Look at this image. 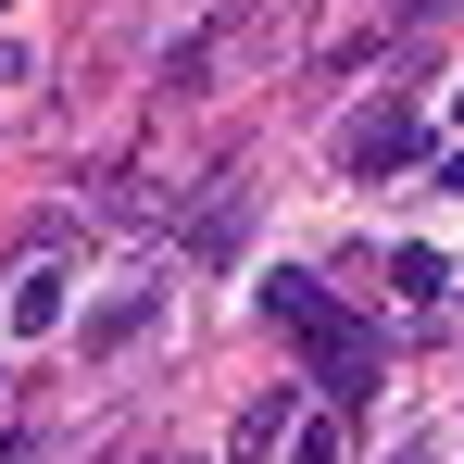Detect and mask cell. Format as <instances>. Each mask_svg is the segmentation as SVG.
Masks as SVG:
<instances>
[{"mask_svg": "<svg viewBox=\"0 0 464 464\" xmlns=\"http://www.w3.org/2000/svg\"><path fill=\"white\" fill-rule=\"evenodd\" d=\"M264 314L314 352V389H326V401H364V389H377V326H364L352 302H326L314 276H289V264H276V276H264Z\"/></svg>", "mask_w": 464, "mask_h": 464, "instance_id": "6da1fadb", "label": "cell"}, {"mask_svg": "<svg viewBox=\"0 0 464 464\" xmlns=\"http://www.w3.org/2000/svg\"><path fill=\"white\" fill-rule=\"evenodd\" d=\"M414 151H427V126H414L401 101H377V113H364V126L339 139V163H352V176H401V163H414Z\"/></svg>", "mask_w": 464, "mask_h": 464, "instance_id": "7a4b0ae2", "label": "cell"}, {"mask_svg": "<svg viewBox=\"0 0 464 464\" xmlns=\"http://www.w3.org/2000/svg\"><path fill=\"white\" fill-rule=\"evenodd\" d=\"M238 38H251V25H201V38H176V63H163V88H176V101H188V88H214Z\"/></svg>", "mask_w": 464, "mask_h": 464, "instance_id": "3957f363", "label": "cell"}, {"mask_svg": "<svg viewBox=\"0 0 464 464\" xmlns=\"http://www.w3.org/2000/svg\"><path fill=\"white\" fill-rule=\"evenodd\" d=\"M63 326V264H25V289H13V339H51Z\"/></svg>", "mask_w": 464, "mask_h": 464, "instance_id": "277c9868", "label": "cell"}, {"mask_svg": "<svg viewBox=\"0 0 464 464\" xmlns=\"http://www.w3.org/2000/svg\"><path fill=\"white\" fill-rule=\"evenodd\" d=\"M139 326H151V289H113V302L88 314L76 339H88V352H126V339H139Z\"/></svg>", "mask_w": 464, "mask_h": 464, "instance_id": "5b68a950", "label": "cell"}, {"mask_svg": "<svg viewBox=\"0 0 464 464\" xmlns=\"http://www.w3.org/2000/svg\"><path fill=\"white\" fill-rule=\"evenodd\" d=\"M289 427H302V401H289V389H264V401H251V414H238V452H276V440H289Z\"/></svg>", "mask_w": 464, "mask_h": 464, "instance_id": "8992f818", "label": "cell"}, {"mask_svg": "<svg viewBox=\"0 0 464 464\" xmlns=\"http://www.w3.org/2000/svg\"><path fill=\"white\" fill-rule=\"evenodd\" d=\"M238 214H251V201H238V188H214V201H201V227H188V251H201V264H214V251H238Z\"/></svg>", "mask_w": 464, "mask_h": 464, "instance_id": "52a82bcc", "label": "cell"}, {"mask_svg": "<svg viewBox=\"0 0 464 464\" xmlns=\"http://www.w3.org/2000/svg\"><path fill=\"white\" fill-rule=\"evenodd\" d=\"M289 464H352V427H339V414H302V427H289Z\"/></svg>", "mask_w": 464, "mask_h": 464, "instance_id": "ba28073f", "label": "cell"}, {"mask_svg": "<svg viewBox=\"0 0 464 464\" xmlns=\"http://www.w3.org/2000/svg\"><path fill=\"white\" fill-rule=\"evenodd\" d=\"M389 289H401V302H440L452 264H440V251H389Z\"/></svg>", "mask_w": 464, "mask_h": 464, "instance_id": "9c48e42d", "label": "cell"}, {"mask_svg": "<svg viewBox=\"0 0 464 464\" xmlns=\"http://www.w3.org/2000/svg\"><path fill=\"white\" fill-rule=\"evenodd\" d=\"M0 88H25V51H13V38H0Z\"/></svg>", "mask_w": 464, "mask_h": 464, "instance_id": "30bf717a", "label": "cell"}, {"mask_svg": "<svg viewBox=\"0 0 464 464\" xmlns=\"http://www.w3.org/2000/svg\"><path fill=\"white\" fill-rule=\"evenodd\" d=\"M440 188H464V151H452V163H440Z\"/></svg>", "mask_w": 464, "mask_h": 464, "instance_id": "8fae6325", "label": "cell"}, {"mask_svg": "<svg viewBox=\"0 0 464 464\" xmlns=\"http://www.w3.org/2000/svg\"><path fill=\"white\" fill-rule=\"evenodd\" d=\"M401 464H440V452H401Z\"/></svg>", "mask_w": 464, "mask_h": 464, "instance_id": "7c38bea8", "label": "cell"}, {"mask_svg": "<svg viewBox=\"0 0 464 464\" xmlns=\"http://www.w3.org/2000/svg\"><path fill=\"white\" fill-rule=\"evenodd\" d=\"M452 113H464V88H452Z\"/></svg>", "mask_w": 464, "mask_h": 464, "instance_id": "4fadbf2b", "label": "cell"}, {"mask_svg": "<svg viewBox=\"0 0 464 464\" xmlns=\"http://www.w3.org/2000/svg\"><path fill=\"white\" fill-rule=\"evenodd\" d=\"M0 13H13V0H0Z\"/></svg>", "mask_w": 464, "mask_h": 464, "instance_id": "5bb4252c", "label": "cell"}]
</instances>
